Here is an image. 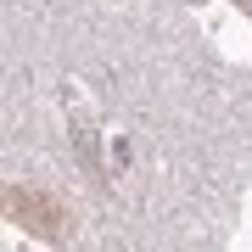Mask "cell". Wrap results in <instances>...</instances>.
I'll return each mask as SVG.
<instances>
[{"label":"cell","instance_id":"6da1fadb","mask_svg":"<svg viewBox=\"0 0 252 252\" xmlns=\"http://www.w3.org/2000/svg\"><path fill=\"white\" fill-rule=\"evenodd\" d=\"M6 207H11V219H17L28 235H45V241H62V235H67V207L56 196H45V190L11 185L6 190Z\"/></svg>","mask_w":252,"mask_h":252}]
</instances>
